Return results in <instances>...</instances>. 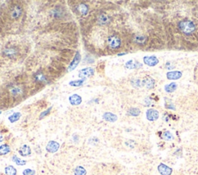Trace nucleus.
<instances>
[{"mask_svg": "<svg viewBox=\"0 0 198 175\" xmlns=\"http://www.w3.org/2000/svg\"><path fill=\"white\" fill-rule=\"evenodd\" d=\"M51 13L52 15H53V17L60 18L63 16V15L64 14V11L60 6H57L52 10Z\"/></svg>", "mask_w": 198, "mask_h": 175, "instance_id": "nucleus-18", "label": "nucleus"}, {"mask_svg": "<svg viewBox=\"0 0 198 175\" xmlns=\"http://www.w3.org/2000/svg\"><path fill=\"white\" fill-rule=\"evenodd\" d=\"M143 65L138 61H135L133 60H131L126 63V68L127 69H138L141 68Z\"/></svg>", "mask_w": 198, "mask_h": 175, "instance_id": "nucleus-14", "label": "nucleus"}, {"mask_svg": "<svg viewBox=\"0 0 198 175\" xmlns=\"http://www.w3.org/2000/svg\"><path fill=\"white\" fill-rule=\"evenodd\" d=\"M84 83L83 79H81V80H78V81H73L70 82V85L74 86H81Z\"/></svg>", "mask_w": 198, "mask_h": 175, "instance_id": "nucleus-31", "label": "nucleus"}, {"mask_svg": "<svg viewBox=\"0 0 198 175\" xmlns=\"http://www.w3.org/2000/svg\"><path fill=\"white\" fill-rule=\"evenodd\" d=\"M152 101L150 98H145V101H144V105H145V107H149V106H151L153 103H151Z\"/></svg>", "mask_w": 198, "mask_h": 175, "instance_id": "nucleus-33", "label": "nucleus"}, {"mask_svg": "<svg viewBox=\"0 0 198 175\" xmlns=\"http://www.w3.org/2000/svg\"><path fill=\"white\" fill-rule=\"evenodd\" d=\"M141 111L138 108L136 107H132V108H129L128 110L127 111V114L129 116H132V117H138L139 114H140Z\"/></svg>", "mask_w": 198, "mask_h": 175, "instance_id": "nucleus-21", "label": "nucleus"}, {"mask_svg": "<svg viewBox=\"0 0 198 175\" xmlns=\"http://www.w3.org/2000/svg\"><path fill=\"white\" fill-rule=\"evenodd\" d=\"M143 62L147 66H155L159 63V60L155 56H144Z\"/></svg>", "mask_w": 198, "mask_h": 175, "instance_id": "nucleus-7", "label": "nucleus"}, {"mask_svg": "<svg viewBox=\"0 0 198 175\" xmlns=\"http://www.w3.org/2000/svg\"><path fill=\"white\" fill-rule=\"evenodd\" d=\"M182 72L180 71H170L166 73V77L168 79H179L182 77Z\"/></svg>", "mask_w": 198, "mask_h": 175, "instance_id": "nucleus-13", "label": "nucleus"}, {"mask_svg": "<svg viewBox=\"0 0 198 175\" xmlns=\"http://www.w3.org/2000/svg\"><path fill=\"white\" fill-rule=\"evenodd\" d=\"M80 60H81V55L79 53V52H77L76 55H75V58H74V60L70 63V66H69L68 70H75L76 68V66L78 65L79 62H80Z\"/></svg>", "mask_w": 198, "mask_h": 175, "instance_id": "nucleus-15", "label": "nucleus"}, {"mask_svg": "<svg viewBox=\"0 0 198 175\" xmlns=\"http://www.w3.org/2000/svg\"><path fill=\"white\" fill-rule=\"evenodd\" d=\"M160 117L159 111L155 109H149L146 111V118L149 121H155Z\"/></svg>", "mask_w": 198, "mask_h": 175, "instance_id": "nucleus-6", "label": "nucleus"}, {"mask_svg": "<svg viewBox=\"0 0 198 175\" xmlns=\"http://www.w3.org/2000/svg\"><path fill=\"white\" fill-rule=\"evenodd\" d=\"M70 102L72 105H78L81 103V97L77 94H74L72 96H70Z\"/></svg>", "mask_w": 198, "mask_h": 175, "instance_id": "nucleus-19", "label": "nucleus"}, {"mask_svg": "<svg viewBox=\"0 0 198 175\" xmlns=\"http://www.w3.org/2000/svg\"><path fill=\"white\" fill-rule=\"evenodd\" d=\"M23 9L21 6L19 5H14L9 11V15L10 18L13 19H16L22 15Z\"/></svg>", "mask_w": 198, "mask_h": 175, "instance_id": "nucleus-4", "label": "nucleus"}, {"mask_svg": "<svg viewBox=\"0 0 198 175\" xmlns=\"http://www.w3.org/2000/svg\"><path fill=\"white\" fill-rule=\"evenodd\" d=\"M0 113H1V111H0Z\"/></svg>", "mask_w": 198, "mask_h": 175, "instance_id": "nucleus-35", "label": "nucleus"}, {"mask_svg": "<svg viewBox=\"0 0 198 175\" xmlns=\"http://www.w3.org/2000/svg\"><path fill=\"white\" fill-rule=\"evenodd\" d=\"M20 117H21V113L17 112V113H13V115H11L9 117V120L11 123H14V122L17 121L19 118H20Z\"/></svg>", "mask_w": 198, "mask_h": 175, "instance_id": "nucleus-28", "label": "nucleus"}, {"mask_svg": "<svg viewBox=\"0 0 198 175\" xmlns=\"http://www.w3.org/2000/svg\"><path fill=\"white\" fill-rule=\"evenodd\" d=\"M180 30L185 35H190L195 31L196 26L194 23L190 20H183L180 22L178 25Z\"/></svg>", "mask_w": 198, "mask_h": 175, "instance_id": "nucleus-1", "label": "nucleus"}, {"mask_svg": "<svg viewBox=\"0 0 198 175\" xmlns=\"http://www.w3.org/2000/svg\"><path fill=\"white\" fill-rule=\"evenodd\" d=\"M165 107H166V108H167V109L176 110V107H175L174 104L172 103V101H171L170 103H167V102L165 103Z\"/></svg>", "mask_w": 198, "mask_h": 175, "instance_id": "nucleus-30", "label": "nucleus"}, {"mask_svg": "<svg viewBox=\"0 0 198 175\" xmlns=\"http://www.w3.org/2000/svg\"><path fill=\"white\" fill-rule=\"evenodd\" d=\"M5 173L6 175H16V170L14 167L9 165L5 168Z\"/></svg>", "mask_w": 198, "mask_h": 175, "instance_id": "nucleus-25", "label": "nucleus"}, {"mask_svg": "<svg viewBox=\"0 0 198 175\" xmlns=\"http://www.w3.org/2000/svg\"><path fill=\"white\" fill-rule=\"evenodd\" d=\"M50 110H51V107H50V108H49V109L47 110H46V111H44V112H43V113H41V115H40V119H42V118L44 117L45 116H47V114H48V113H50Z\"/></svg>", "mask_w": 198, "mask_h": 175, "instance_id": "nucleus-34", "label": "nucleus"}, {"mask_svg": "<svg viewBox=\"0 0 198 175\" xmlns=\"http://www.w3.org/2000/svg\"><path fill=\"white\" fill-rule=\"evenodd\" d=\"M59 148H60V144L57 142L51 141L47 143V147H46V150L49 153H52L53 154V153H55V152L57 151L58 150H59Z\"/></svg>", "mask_w": 198, "mask_h": 175, "instance_id": "nucleus-9", "label": "nucleus"}, {"mask_svg": "<svg viewBox=\"0 0 198 175\" xmlns=\"http://www.w3.org/2000/svg\"><path fill=\"white\" fill-rule=\"evenodd\" d=\"M12 160H13V162H15L16 164L17 165H19V166H23V165H25L26 164V160H21L20 158H19L17 156H16V155L13 156Z\"/></svg>", "mask_w": 198, "mask_h": 175, "instance_id": "nucleus-27", "label": "nucleus"}, {"mask_svg": "<svg viewBox=\"0 0 198 175\" xmlns=\"http://www.w3.org/2000/svg\"><path fill=\"white\" fill-rule=\"evenodd\" d=\"M19 154L23 157H27L31 154V149L29 146L23 145L19 150Z\"/></svg>", "mask_w": 198, "mask_h": 175, "instance_id": "nucleus-17", "label": "nucleus"}, {"mask_svg": "<svg viewBox=\"0 0 198 175\" xmlns=\"http://www.w3.org/2000/svg\"><path fill=\"white\" fill-rule=\"evenodd\" d=\"M107 44L109 49L113 50L119 49L121 44V39L117 35H111L107 39Z\"/></svg>", "mask_w": 198, "mask_h": 175, "instance_id": "nucleus-2", "label": "nucleus"}, {"mask_svg": "<svg viewBox=\"0 0 198 175\" xmlns=\"http://www.w3.org/2000/svg\"><path fill=\"white\" fill-rule=\"evenodd\" d=\"M23 175H35V171L31 170V169H26L23 172Z\"/></svg>", "mask_w": 198, "mask_h": 175, "instance_id": "nucleus-32", "label": "nucleus"}, {"mask_svg": "<svg viewBox=\"0 0 198 175\" xmlns=\"http://www.w3.org/2000/svg\"><path fill=\"white\" fill-rule=\"evenodd\" d=\"M94 70L92 67H87V68L84 69V70H81L79 73V77L81 78H86V77H89L93 75Z\"/></svg>", "mask_w": 198, "mask_h": 175, "instance_id": "nucleus-12", "label": "nucleus"}, {"mask_svg": "<svg viewBox=\"0 0 198 175\" xmlns=\"http://www.w3.org/2000/svg\"><path fill=\"white\" fill-rule=\"evenodd\" d=\"M131 83H132V85L136 88H138L142 86V80H141V79H132V81H131Z\"/></svg>", "mask_w": 198, "mask_h": 175, "instance_id": "nucleus-29", "label": "nucleus"}, {"mask_svg": "<svg viewBox=\"0 0 198 175\" xmlns=\"http://www.w3.org/2000/svg\"><path fill=\"white\" fill-rule=\"evenodd\" d=\"M103 118L106 121L109 122H115L118 120V117L115 114L112 113H110V112H107V113H104L103 115Z\"/></svg>", "mask_w": 198, "mask_h": 175, "instance_id": "nucleus-16", "label": "nucleus"}, {"mask_svg": "<svg viewBox=\"0 0 198 175\" xmlns=\"http://www.w3.org/2000/svg\"><path fill=\"white\" fill-rule=\"evenodd\" d=\"M77 9L81 15H86L88 12V6H87L86 4H79Z\"/></svg>", "mask_w": 198, "mask_h": 175, "instance_id": "nucleus-23", "label": "nucleus"}, {"mask_svg": "<svg viewBox=\"0 0 198 175\" xmlns=\"http://www.w3.org/2000/svg\"><path fill=\"white\" fill-rule=\"evenodd\" d=\"M10 152V148L8 144H2L0 146V156H3Z\"/></svg>", "mask_w": 198, "mask_h": 175, "instance_id": "nucleus-24", "label": "nucleus"}, {"mask_svg": "<svg viewBox=\"0 0 198 175\" xmlns=\"http://www.w3.org/2000/svg\"><path fill=\"white\" fill-rule=\"evenodd\" d=\"M2 53H3V55L5 56H6L9 59H14L19 55V50L17 47L12 46L5 47Z\"/></svg>", "mask_w": 198, "mask_h": 175, "instance_id": "nucleus-3", "label": "nucleus"}, {"mask_svg": "<svg viewBox=\"0 0 198 175\" xmlns=\"http://www.w3.org/2000/svg\"><path fill=\"white\" fill-rule=\"evenodd\" d=\"M74 173L75 175H86L87 174V171L83 167L77 166L74 171Z\"/></svg>", "mask_w": 198, "mask_h": 175, "instance_id": "nucleus-26", "label": "nucleus"}, {"mask_svg": "<svg viewBox=\"0 0 198 175\" xmlns=\"http://www.w3.org/2000/svg\"><path fill=\"white\" fill-rule=\"evenodd\" d=\"M111 19L109 15H106L105 13H102L101 14L98 18V23L99 25H101V26H104V25H107L109 24L110 22H111Z\"/></svg>", "mask_w": 198, "mask_h": 175, "instance_id": "nucleus-10", "label": "nucleus"}, {"mask_svg": "<svg viewBox=\"0 0 198 175\" xmlns=\"http://www.w3.org/2000/svg\"><path fill=\"white\" fill-rule=\"evenodd\" d=\"M162 137L163 140L166 141H172V140H174V137H173L172 134L170 132V131H168V130L163 133L162 137Z\"/></svg>", "mask_w": 198, "mask_h": 175, "instance_id": "nucleus-22", "label": "nucleus"}, {"mask_svg": "<svg viewBox=\"0 0 198 175\" xmlns=\"http://www.w3.org/2000/svg\"><path fill=\"white\" fill-rule=\"evenodd\" d=\"M133 42L138 45H144L147 42V37H145V35H135L133 37Z\"/></svg>", "mask_w": 198, "mask_h": 175, "instance_id": "nucleus-11", "label": "nucleus"}, {"mask_svg": "<svg viewBox=\"0 0 198 175\" xmlns=\"http://www.w3.org/2000/svg\"><path fill=\"white\" fill-rule=\"evenodd\" d=\"M165 90L166 93H172L177 90V84L176 83H170L165 86Z\"/></svg>", "mask_w": 198, "mask_h": 175, "instance_id": "nucleus-20", "label": "nucleus"}, {"mask_svg": "<svg viewBox=\"0 0 198 175\" xmlns=\"http://www.w3.org/2000/svg\"><path fill=\"white\" fill-rule=\"evenodd\" d=\"M159 173L161 175H171L172 173V169L164 164H160L157 167Z\"/></svg>", "mask_w": 198, "mask_h": 175, "instance_id": "nucleus-8", "label": "nucleus"}, {"mask_svg": "<svg viewBox=\"0 0 198 175\" xmlns=\"http://www.w3.org/2000/svg\"><path fill=\"white\" fill-rule=\"evenodd\" d=\"M155 79L150 77H146L142 80V86H145L146 89L151 90L155 87Z\"/></svg>", "mask_w": 198, "mask_h": 175, "instance_id": "nucleus-5", "label": "nucleus"}]
</instances>
